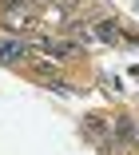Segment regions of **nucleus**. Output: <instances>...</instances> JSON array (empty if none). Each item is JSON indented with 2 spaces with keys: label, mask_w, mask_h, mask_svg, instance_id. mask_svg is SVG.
<instances>
[{
  "label": "nucleus",
  "mask_w": 139,
  "mask_h": 155,
  "mask_svg": "<svg viewBox=\"0 0 139 155\" xmlns=\"http://www.w3.org/2000/svg\"><path fill=\"white\" fill-rule=\"evenodd\" d=\"M28 56H32V44L20 32H4V36H0V64L20 68V64H28Z\"/></svg>",
  "instance_id": "f257e3e1"
},
{
  "label": "nucleus",
  "mask_w": 139,
  "mask_h": 155,
  "mask_svg": "<svg viewBox=\"0 0 139 155\" xmlns=\"http://www.w3.org/2000/svg\"><path fill=\"white\" fill-rule=\"evenodd\" d=\"M36 44H40V52H48V56H56V60H68V56L80 52L72 40H60V36H40Z\"/></svg>",
  "instance_id": "f03ea898"
},
{
  "label": "nucleus",
  "mask_w": 139,
  "mask_h": 155,
  "mask_svg": "<svg viewBox=\"0 0 139 155\" xmlns=\"http://www.w3.org/2000/svg\"><path fill=\"white\" fill-rule=\"evenodd\" d=\"M108 135H111V143H123V147L135 143V119H131V115L111 119V131H108Z\"/></svg>",
  "instance_id": "7ed1b4c3"
},
{
  "label": "nucleus",
  "mask_w": 139,
  "mask_h": 155,
  "mask_svg": "<svg viewBox=\"0 0 139 155\" xmlns=\"http://www.w3.org/2000/svg\"><path fill=\"white\" fill-rule=\"evenodd\" d=\"M84 131H88L91 143H103V147H108V131H111V123L99 119V115H88V119H84Z\"/></svg>",
  "instance_id": "20e7f679"
},
{
  "label": "nucleus",
  "mask_w": 139,
  "mask_h": 155,
  "mask_svg": "<svg viewBox=\"0 0 139 155\" xmlns=\"http://www.w3.org/2000/svg\"><path fill=\"white\" fill-rule=\"evenodd\" d=\"M135 139H139V123H135Z\"/></svg>",
  "instance_id": "39448f33"
}]
</instances>
